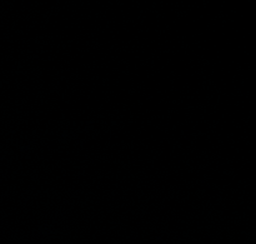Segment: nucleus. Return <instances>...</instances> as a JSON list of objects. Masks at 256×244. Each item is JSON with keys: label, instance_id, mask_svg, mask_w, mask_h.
Here are the masks:
<instances>
[]
</instances>
